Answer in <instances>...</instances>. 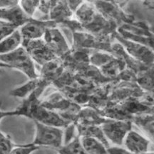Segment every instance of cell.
<instances>
[{
	"label": "cell",
	"instance_id": "obj_1",
	"mask_svg": "<svg viewBox=\"0 0 154 154\" xmlns=\"http://www.w3.org/2000/svg\"><path fill=\"white\" fill-rule=\"evenodd\" d=\"M39 97L36 92H34L24 98L22 103L14 109L17 116H24L31 119L34 122L62 129L72 124L57 112L43 106Z\"/></svg>",
	"mask_w": 154,
	"mask_h": 154
},
{
	"label": "cell",
	"instance_id": "obj_2",
	"mask_svg": "<svg viewBox=\"0 0 154 154\" xmlns=\"http://www.w3.org/2000/svg\"><path fill=\"white\" fill-rule=\"evenodd\" d=\"M0 62L7 65L9 68L19 70L24 74L29 80L37 79L39 76L35 68L34 62L22 46L13 52L0 55Z\"/></svg>",
	"mask_w": 154,
	"mask_h": 154
},
{
	"label": "cell",
	"instance_id": "obj_3",
	"mask_svg": "<svg viewBox=\"0 0 154 154\" xmlns=\"http://www.w3.org/2000/svg\"><path fill=\"white\" fill-rule=\"evenodd\" d=\"M35 125L34 139L31 145L45 146L59 150L64 143V131L62 128L34 122Z\"/></svg>",
	"mask_w": 154,
	"mask_h": 154
},
{
	"label": "cell",
	"instance_id": "obj_4",
	"mask_svg": "<svg viewBox=\"0 0 154 154\" xmlns=\"http://www.w3.org/2000/svg\"><path fill=\"white\" fill-rule=\"evenodd\" d=\"M101 127L108 142L122 146L126 135L132 130V124L130 120L108 119Z\"/></svg>",
	"mask_w": 154,
	"mask_h": 154
},
{
	"label": "cell",
	"instance_id": "obj_5",
	"mask_svg": "<svg viewBox=\"0 0 154 154\" xmlns=\"http://www.w3.org/2000/svg\"><path fill=\"white\" fill-rule=\"evenodd\" d=\"M56 26L53 21L32 18L19 28L22 37V46L31 41L43 38L47 29L56 27Z\"/></svg>",
	"mask_w": 154,
	"mask_h": 154
},
{
	"label": "cell",
	"instance_id": "obj_6",
	"mask_svg": "<svg viewBox=\"0 0 154 154\" xmlns=\"http://www.w3.org/2000/svg\"><path fill=\"white\" fill-rule=\"evenodd\" d=\"M116 38L132 58L143 64H154V52L150 47L136 41L124 38L120 35L119 36L116 35Z\"/></svg>",
	"mask_w": 154,
	"mask_h": 154
},
{
	"label": "cell",
	"instance_id": "obj_7",
	"mask_svg": "<svg viewBox=\"0 0 154 154\" xmlns=\"http://www.w3.org/2000/svg\"><path fill=\"white\" fill-rule=\"evenodd\" d=\"M43 40L58 58H66L69 54L70 48L62 33L56 27L47 29Z\"/></svg>",
	"mask_w": 154,
	"mask_h": 154
},
{
	"label": "cell",
	"instance_id": "obj_8",
	"mask_svg": "<svg viewBox=\"0 0 154 154\" xmlns=\"http://www.w3.org/2000/svg\"><path fill=\"white\" fill-rule=\"evenodd\" d=\"M22 46L28 52L34 62L41 67L51 60L58 58L47 46L43 38L31 41Z\"/></svg>",
	"mask_w": 154,
	"mask_h": 154
},
{
	"label": "cell",
	"instance_id": "obj_9",
	"mask_svg": "<svg viewBox=\"0 0 154 154\" xmlns=\"http://www.w3.org/2000/svg\"><path fill=\"white\" fill-rule=\"evenodd\" d=\"M123 145L133 154H141L149 151L150 140L141 134L131 130L124 139Z\"/></svg>",
	"mask_w": 154,
	"mask_h": 154
},
{
	"label": "cell",
	"instance_id": "obj_10",
	"mask_svg": "<svg viewBox=\"0 0 154 154\" xmlns=\"http://www.w3.org/2000/svg\"><path fill=\"white\" fill-rule=\"evenodd\" d=\"M32 18L29 17L19 5L5 9H0V21L11 23L20 28Z\"/></svg>",
	"mask_w": 154,
	"mask_h": 154
},
{
	"label": "cell",
	"instance_id": "obj_11",
	"mask_svg": "<svg viewBox=\"0 0 154 154\" xmlns=\"http://www.w3.org/2000/svg\"><path fill=\"white\" fill-rule=\"evenodd\" d=\"M74 13L69 7L67 1H54L49 18V20L54 21L56 24H63L66 21L71 19Z\"/></svg>",
	"mask_w": 154,
	"mask_h": 154
},
{
	"label": "cell",
	"instance_id": "obj_12",
	"mask_svg": "<svg viewBox=\"0 0 154 154\" xmlns=\"http://www.w3.org/2000/svg\"><path fill=\"white\" fill-rule=\"evenodd\" d=\"M75 125V124H74ZM77 135L79 137H88L96 139L104 143L107 147L110 146L109 142L104 136L101 126H84L75 125Z\"/></svg>",
	"mask_w": 154,
	"mask_h": 154
},
{
	"label": "cell",
	"instance_id": "obj_13",
	"mask_svg": "<svg viewBox=\"0 0 154 154\" xmlns=\"http://www.w3.org/2000/svg\"><path fill=\"white\" fill-rule=\"evenodd\" d=\"M22 46V37L19 29L0 42V55L13 52Z\"/></svg>",
	"mask_w": 154,
	"mask_h": 154
},
{
	"label": "cell",
	"instance_id": "obj_14",
	"mask_svg": "<svg viewBox=\"0 0 154 154\" xmlns=\"http://www.w3.org/2000/svg\"><path fill=\"white\" fill-rule=\"evenodd\" d=\"M134 122L154 143V114L151 113L139 114L134 118Z\"/></svg>",
	"mask_w": 154,
	"mask_h": 154
},
{
	"label": "cell",
	"instance_id": "obj_15",
	"mask_svg": "<svg viewBox=\"0 0 154 154\" xmlns=\"http://www.w3.org/2000/svg\"><path fill=\"white\" fill-rule=\"evenodd\" d=\"M85 151L89 154H108V148L99 140L88 137H79Z\"/></svg>",
	"mask_w": 154,
	"mask_h": 154
},
{
	"label": "cell",
	"instance_id": "obj_16",
	"mask_svg": "<svg viewBox=\"0 0 154 154\" xmlns=\"http://www.w3.org/2000/svg\"><path fill=\"white\" fill-rule=\"evenodd\" d=\"M59 154H89L85 151L80 142L78 135L65 143L60 149L58 150Z\"/></svg>",
	"mask_w": 154,
	"mask_h": 154
},
{
	"label": "cell",
	"instance_id": "obj_17",
	"mask_svg": "<svg viewBox=\"0 0 154 154\" xmlns=\"http://www.w3.org/2000/svg\"><path fill=\"white\" fill-rule=\"evenodd\" d=\"M16 146L10 137L0 131V154H9Z\"/></svg>",
	"mask_w": 154,
	"mask_h": 154
},
{
	"label": "cell",
	"instance_id": "obj_18",
	"mask_svg": "<svg viewBox=\"0 0 154 154\" xmlns=\"http://www.w3.org/2000/svg\"><path fill=\"white\" fill-rule=\"evenodd\" d=\"M39 2L40 1H19V6L29 17L34 18V14L38 10Z\"/></svg>",
	"mask_w": 154,
	"mask_h": 154
},
{
	"label": "cell",
	"instance_id": "obj_19",
	"mask_svg": "<svg viewBox=\"0 0 154 154\" xmlns=\"http://www.w3.org/2000/svg\"><path fill=\"white\" fill-rule=\"evenodd\" d=\"M18 29L17 26L0 21V42Z\"/></svg>",
	"mask_w": 154,
	"mask_h": 154
},
{
	"label": "cell",
	"instance_id": "obj_20",
	"mask_svg": "<svg viewBox=\"0 0 154 154\" xmlns=\"http://www.w3.org/2000/svg\"><path fill=\"white\" fill-rule=\"evenodd\" d=\"M40 149V147L31 145V143L25 145H17L9 154H31Z\"/></svg>",
	"mask_w": 154,
	"mask_h": 154
},
{
	"label": "cell",
	"instance_id": "obj_21",
	"mask_svg": "<svg viewBox=\"0 0 154 154\" xmlns=\"http://www.w3.org/2000/svg\"><path fill=\"white\" fill-rule=\"evenodd\" d=\"M53 3H54V1H40L38 7V11H40L44 15L48 16L49 17Z\"/></svg>",
	"mask_w": 154,
	"mask_h": 154
},
{
	"label": "cell",
	"instance_id": "obj_22",
	"mask_svg": "<svg viewBox=\"0 0 154 154\" xmlns=\"http://www.w3.org/2000/svg\"><path fill=\"white\" fill-rule=\"evenodd\" d=\"M108 154H133L127 149L122 146H113L108 148Z\"/></svg>",
	"mask_w": 154,
	"mask_h": 154
},
{
	"label": "cell",
	"instance_id": "obj_23",
	"mask_svg": "<svg viewBox=\"0 0 154 154\" xmlns=\"http://www.w3.org/2000/svg\"><path fill=\"white\" fill-rule=\"evenodd\" d=\"M82 3V1H67L69 7L70 8V9L74 14L76 12V11L79 9V7H80Z\"/></svg>",
	"mask_w": 154,
	"mask_h": 154
},
{
	"label": "cell",
	"instance_id": "obj_24",
	"mask_svg": "<svg viewBox=\"0 0 154 154\" xmlns=\"http://www.w3.org/2000/svg\"><path fill=\"white\" fill-rule=\"evenodd\" d=\"M19 1H0V9H5L19 5Z\"/></svg>",
	"mask_w": 154,
	"mask_h": 154
},
{
	"label": "cell",
	"instance_id": "obj_25",
	"mask_svg": "<svg viewBox=\"0 0 154 154\" xmlns=\"http://www.w3.org/2000/svg\"><path fill=\"white\" fill-rule=\"evenodd\" d=\"M17 116L15 110L8 111V112H5V111H2V110H0V121H1L3 118L7 117V116Z\"/></svg>",
	"mask_w": 154,
	"mask_h": 154
},
{
	"label": "cell",
	"instance_id": "obj_26",
	"mask_svg": "<svg viewBox=\"0 0 154 154\" xmlns=\"http://www.w3.org/2000/svg\"><path fill=\"white\" fill-rule=\"evenodd\" d=\"M0 68H9V67L7 66V65L5 64V63H2L0 62Z\"/></svg>",
	"mask_w": 154,
	"mask_h": 154
},
{
	"label": "cell",
	"instance_id": "obj_27",
	"mask_svg": "<svg viewBox=\"0 0 154 154\" xmlns=\"http://www.w3.org/2000/svg\"><path fill=\"white\" fill-rule=\"evenodd\" d=\"M141 154H154V152H149V151H147V152H146V153H141Z\"/></svg>",
	"mask_w": 154,
	"mask_h": 154
},
{
	"label": "cell",
	"instance_id": "obj_28",
	"mask_svg": "<svg viewBox=\"0 0 154 154\" xmlns=\"http://www.w3.org/2000/svg\"></svg>",
	"mask_w": 154,
	"mask_h": 154
}]
</instances>
